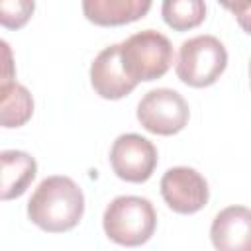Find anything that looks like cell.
<instances>
[{
    "label": "cell",
    "instance_id": "1",
    "mask_svg": "<svg viewBox=\"0 0 251 251\" xmlns=\"http://www.w3.org/2000/svg\"><path fill=\"white\" fill-rule=\"evenodd\" d=\"M84 214V194L78 184L63 175L43 178L27 200V218L47 233L73 229Z\"/></svg>",
    "mask_w": 251,
    "mask_h": 251
},
{
    "label": "cell",
    "instance_id": "2",
    "mask_svg": "<svg viewBox=\"0 0 251 251\" xmlns=\"http://www.w3.org/2000/svg\"><path fill=\"white\" fill-rule=\"evenodd\" d=\"M102 226L110 241L124 247H139L155 233L157 212L147 198L118 196L106 206Z\"/></svg>",
    "mask_w": 251,
    "mask_h": 251
},
{
    "label": "cell",
    "instance_id": "3",
    "mask_svg": "<svg viewBox=\"0 0 251 251\" xmlns=\"http://www.w3.org/2000/svg\"><path fill=\"white\" fill-rule=\"evenodd\" d=\"M227 67V51L214 35H196L180 43L176 55V76L192 88L212 86Z\"/></svg>",
    "mask_w": 251,
    "mask_h": 251
},
{
    "label": "cell",
    "instance_id": "4",
    "mask_svg": "<svg viewBox=\"0 0 251 251\" xmlns=\"http://www.w3.org/2000/svg\"><path fill=\"white\" fill-rule=\"evenodd\" d=\"M122 63L139 84L161 78L173 65V45L157 29H143L120 43Z\"/></svg>",
    "mask_w": 251,
    "mask_h": 251
},
{
    "label": "cell",
    "instance_id": "5",
    "mask_svg": "<svg viewBox=\"0 0 251 251\" xmlns=\"http://www.w3.org/2000/svg\"><path fill=\"white\" fill-rule=\"evenodd\" d=\"M137 122L155 135H175L182 131L190 118V108L182 94L173 88H153L137 104Z\"/></svg>",
    "mask_w": 251,
    "mask_h": 251
},
{
    "label": "cell",
    "instance_id": "6",
    "mask_svg": "<svg viewBox=\"0 0 251 251\" xmlns=\"http://www.w3.org/2000/svg\"><path fill=\"white\" fill-rule=\"evenodd\" d=\"M157 147L143 135L124 133L110 147V165L118 178L126 182H145L157 167Z\"/></svg>",
    "mask_w": 251,
    "mask_h": 251
},
{
    "label": "cell",
    "instance_id": "7",
    "mask_svg": "<svg viewBox=\"0 0 251 251\" xmlns=\"http://www.w3.org/2000/svg\"><path fill=\"white\" fill-rule=\"evenodd\" d=\"M161 196L176 214H196L208 204L206 178L192 167H173L161 178Z\"/></svg>",
    "mask_w": 251,
    "mask_h": 251
},
{
    "label": "cell",
    "instance_id": "8",
    "mask_svg": "<svg viewBox=\"0 0 251 251\" xmlns=\"http://www.w3.org/2000/svg\"><path fill=\"white\" fill-rule=\"evenodd\" d=\"M90 84L104 100H120L137 86L122 63L120 43L104 47L94 57L90 65Z\"/></svg>",
    "mask_w": 251,
    "mask_h": 251
},
{
    "label": "cell",
    "instance_id": "9",
    "mask_svg": "<svg viewBox=\"0 0 251 251\" xmlns=\"http://www.w3.org/2000/svg\"><path fill=\"white\" fill-rule=\"evenodd\" d=\"M216 251H251V208L227 206L220 210L210 227Z\"/></svg>",
    "mask_w": 251,
    "mask_h": 251
},
{
    "label": "cell",
    "instance_id": "10",
    "mask_svg": "<svg viewBox=\"0 0 251 251\" xmlns=\"http://www.w3.org/2000/svg\"><path fill=\"white\" fill-rule=\"evenodd\" d=\"M151 10L149 0H84L82 12L96 25H124L137 22Z\"/></svg>",
    "mask_w": 251,
    "mask_h": 251
},
{
    "label": "cell",
    "instance_id": "11",
    "mask_svg": "<svg viewBox=\"0 0 251 251\" xmlns=\"http://www.w3.org/2000/svg\"><path fill=\"white\" fill-rule=\"evenodd\" d=\"M2 163V184H0V196L2 200H12L22 196L37 173L35 159L25 151L8 149L0 153Z\"/></svg>",
    "mask_w": 251,
    "mask_h": 251
},
{
    "label": "cell",
    "instance_id": "12",
    "mask_svg": "<svg viewBox=\"0 0 251 251\" xmlns=\"http://www.w3.org/2000/svg\"><path fill=\"white\" fill-rule=\"evenodd\" d=\"M33 114L29 90L18 82L0 86V124L2 127H22Z\"/></svg>",
    "mask_w": 251,
    "mask_h": 251
},
{
    "label": "cell",
    "instance_id": "13",
    "mask_svg": "<svg viewBox=\"0 0 251 251\" xmlns=\"http://www.w3.org/2000/svg\"><path fill=\"white\" fill-rule=\"evenodd\" d=\"M161 14L169 27L186 31L204 22L206 4L202 0H165L161 6Z\"/></svg>",
    "mask_w": 251,
    "mask_h": 251
},
{
    "label": "cell",
    "instance_id": "14",
    "mask_svg": "<svg viewBox=\"0 0 251 251\" xmlns=\"http://www.w3.org/2000/svg\"><path fill=\"white\" fill-rule=\"evenodd\" d=\"M35 4L29 0H4L0 4V24L8 29L22 27L33 14Z\"/></svg>",
    "mask_w": 251,
    "mask_h": 251
},
{
    "label": "cell",
    "instance_id": "15",
    "mask_svg": "<svg viewBox=\"0 0 251 251\" xmlns=\"http://www.w3.org/2000/svg\"><path fill=\"white\" fill-rule=\"evenodd\" d=\"M224 8L229 10L235 16L241 29L251 35V2H226Z\"/></svg>",
    "mask_w": 251,
    "mask_h": 251
},
{
    "label": "cell",
    "instance_id": "16",
    "mask_svg": "<svg viewBox=\"0 0 251 251\" xmlns=\"http://www.w3.org/2000/svg\"><path fill=\"white\" fill-rule=\"evenodd\" d=\"M2 45V57H4V71H2V84L0 86H6V84H12V53H10V47L6 41L0 43Z\"/></svg>",
    "mask_w": 251,
    "mask_h": 251
},
{
    "label": "cell",
    "instance_id": "17",
    "mask_svg": "<svg viewBox=\"0 0 251 251\" xmlns=\"http://www.w3.org/2000/svg\"><path fill=\"white\" fill-rule=\"evenodd\" d=\"M249 78H251V61H249Z\"/></svg>",
    "mask_w": 251,
    "mask_h": 251
}]
</instances>
